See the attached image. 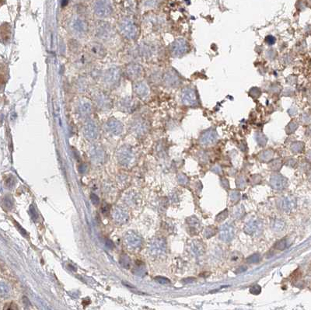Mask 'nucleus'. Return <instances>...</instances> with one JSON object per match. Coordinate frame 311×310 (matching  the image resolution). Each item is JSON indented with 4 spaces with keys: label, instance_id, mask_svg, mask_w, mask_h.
<instances>
[{
    "label": "nucleus",
    "instance_id": "f257e3e1",
    "mask_svg": "<svg viewBox=\"0 0 311 310\" xmlns=\"http://www.w3.org/2000/svg\"><path fill=\"white\" fill-rule=\"evenodd\" d=\"M121 33L125 37L130 40L135 39L138 35V27L135 22L129 18H124L119 22L118 25Z\"/></svg>",
    "mask_w": 311,
    "mask_h": 310
},
{
    "label": "nucleus",
    "instance_id": "f03ea898",
    "mask_svg": "<svg viewBox=\"0 0 311 310\" xmlns=\"http://www.w3.org/2000/svg\"><path fill=\"white\" fill-rule=\"evenodd\" d=\"M95 15L99 18H107L113 12L112 3L110 0H96L93 4Z\"/></svg>",
    "mask_w": 311,
    "mask_h": 310
},
{
    "label": "nucleus",
    "instance_id": "7ed1b4c3",
    "mask_svg": "<svg viewBox=\"0 0 311 310\" xmlns=\"http://www.w3.org/2000/svg\"><path fill=\"white\" fill-rule=\"evenodd\" d=\"M121 70L117 67H111L105 71L103 76V82L107 87H115L121 79Z\"/></svg>",
    "mask_w": 311,
    "mask_h": 310
},
{
    "label": "nucleus",
    "instance_id": "20e7f679",
    "mask_svg": "<svg viewBox=\"0 0 311 310\" xmlns=\"http://www.w3.org/2000/svg\"><path fill=\"white\" fill-rule=\"evenodd\" d=\"M69 28H70L72 33L79 37H84L88 31L87 22L80 17L73 18L70 21Z\"/></svg>",
    "mask_w": 311,
    "mask_h": 310
},
{
    "label": "nucleus",
    "instance_id": "39448f33",
    "mask_svg": "<svg viewBox=\"0 0 311 310\" xmlns=\"http://www.w3.org/2000/svg\"><path fill=\"white\" fill-rule=\"evenodd\" d=\"M95 35L101 41H108L112 38L114 35V29L109 23H100L96 27Z\"/></svg>",
    "mask_w": 311,
    "mask_h": 310
},
{
    "label": "nucleus",
    "instance_id": "423d86ee",
    "mask_svg": "<svg viewBox=\"0 0 311 310\" xmlns=\"http://www.w3.org/2000/svg\"><path fill=\"white\" fill-rule=\"evenodd\" d=\"M188 51V45L187 41L183 38H178L173 41L171 46V53L173 57L179 58L187 53Z\"/></svg>",
    "mask_w": 311,
    "mask_h": 310
},
{
    "label": "nucleus",
    "instance_id": "0eeeda50",
    "mask_svg": "<svg viewBox=\"0 0 311 310\" xmlns=\"http://www.w3.org/2000/svg\"><path fill=\"white\" fill-rule=\"evenodd\" d=\"M95 104L101 110H108L112 107V101L109 96L103 92H100L95 95Z\"/></svg>",
    "mask_w": 311,
    "mask_h": 310
},
{
    "label": "nucleus",
    "instance_id": "6e6552de",
    "mask_svg": "<svg viewBox=\"0 0 311 310\" xmlns=\"http://www.w3.org/2000/svg\"><path fill=\"white\" fill-rule=\"evenodd\" d=\"M77 115L80 118H87L92 113V104L88 99H80L76 106Z\"/></svg>",
    "mask_w": 311,
    "mask_h": 310
},
{
    "label": "nucleus",
    "instance_id": "1a4fd4ad",
    "mask_svg": "<svg viewBox=\"0 0 311 310\" xmlns=\"http://www.w3.org/2000/svg\"><path fill=\"white\" fill-rule=\"evenodd\" d=\"M181 100L183 104L187 106H195L198 104V101L194 89L191 87H185L181 93Z\"/></svg>",
    "mask_w": 311,
    "mask_h": 310
},
{
    "label": "nucleus",
    "instance_id": "9d476101",
    "mask_svg": "<svg viewBox=\"0 0 311 310\" xmlns=\"http://www.w3.org/2000/svg\"><path fill=\"white\" fill-rule=\"evenodd\" d=\"M83 133L87 138L89 140L96 139L99 134V130L96 122L93 120H88L83 127Z\"/></svg>",
    "mask_w": 311,
    "mask_h": 310
},
{
    "label": "nucleus",
    "instance_id": "9b49d317",
    "mask_svg": "<svg viewBox=\"0 0 311 310\" xmlns=\"http://www.w3.org/2000/svg\"><path fill=\"white\" fill-rule=\"evenodd\" d=\"M126 74L130 79L138 80L143 76V69L138 64H130L126 68Z\"/></svg>",
    "mask_w": 311,
    "mask_h": 310
},
{
    "label": "nucleus",
    "instance_id": "f8f14e48",
    "mask_svg": "<svg viewBox=\"0 0 311 310\" xmlns=\"http://www.w3.org/2000/svg\"><path fill=\"white\" fill-rule=\"evenodd\" d=\"M105 127L107 131L114 135H120L123 131V125L121 122L115 118H110L107 121Z\"/></svg>",
    "mask_w": 311,
    "mask_h": 310
},
{
    "label": "nucleus",
    "instance_id": "ddd939ff",
    "mask_svg": "<svg viewBox=\"0 0 311 310\" xmlns=\"http://www.w3.org/2000/svg\"><path fill=\"white\" fill-rule=\"evenodd\" d=\"M163 82L166 87L174 88L177 87L180 84V78L177 76V74L174 71L169 70L164 74L163 76Z\"/></svg>",
    "mask_w": 311,
    "mask_h": 310
},
{
    "label": "nucleus",
    "instance_id": "4468645a",
    "mask_svg": "<svg viewBox=\"0 0 311 310\" xmlns=\"http://www.w3.org/2000/svg\"><path fill=\"white\" fill-rule=\"evenodd\" d=\"M88 51L89 55L97 59H101L106 55V50L102 44L97 42L90 43L88 46Z\"/></svg>",
    "mask_w": 311,
    "mask_h": 310
},
{
    "label": "nucleus",
    "instance_id": "2eb2a0df",
    "mask_svg": "<svg viewBox=\"0 0 311 310\" xmlns=\"http://www.w3.org/2000/svg\"><path fill=\"white\" fill-rule=\"evenodd\" d=\"M117 107L124 112H132L136 107V102L132 98L125 97L117 103Z\"/></svg>",
    "mask_w": 311,
    "mask_h": 310
},
{
    "label": "nucleus",
    "instance_id": "dca6fc26",
    "mask_svg": "<svg viewBox=\"0 0 311 310\" xmlns=\"http://www.w3.org/2000/svg\"><path fill=\"white\" fill-rule=\"evenodd\" d=\"M133 89H134V92L136 96L142 97V98L147 97L149 93V89L147 84L143 81L135 82L133 86Z\"/></svg>",
    "mask_w": 311,
    "mask_h": 310
},
{
    "label": "nucleus",
    "instance_id": "f3484780",
    "mask_svg": "<svg viewBox=\"0 0 311 310\" xmlns=\"http://www.w3.org/2000/svg\"><path fill=\"white\" fill-rule=\"evenodd\" d=\"M234 235V229L230 224H226L222 226L219 231V237L223 241H230L233 239Z\"/></svg>",
    "mask_w": 311,
    "mask_h": 310
},
{
    "label": "nucleus",
    "instance_id": "a211bd4d",
    "mask_svg": "<svg viewBox=\"0 0 311 310\" xmlns=\"http://www.w3.org/2000/svg\"><path fill=\"white\" fill-rule=\"evenodd\" d=\"M217 137L218 135L216 131L213 129H209L202 134L200 138V142L202 145H211L216 141Z\"/></svg>",
    "mask_w": 311,
    "mask_h": 310
},
{
    "label": "nucleus",
    "instance_id": "6ab92c4d",
    "mask_svg": "<svg viewBox=\"0 0 311 310\" xmlns=\"http://www.w3.org/2000/svg\"><path fill=\"white\" fill-rule=\"evenodd\" d=\"M155 51L156 47L151 44H142L138 48L139 55L144 57H150L155 53Z\"/></svg>",
    "mask_w": 311,
    "mask_h": 310
},
{
    "label": "nucleus",
    "instance_id": "aec40b11",
    "mask_svg": "<svg viewBox=\"0 0 311 310\" xmlns=\"http://www.w3.org/2000/svg\"><path fill=\"white\" fill-rule=\"evenodd\" d=\"M132 129L135 131L136 133L143 134L148 129V125L147 122L142 118H138L136 119L132 124Z\"/></svg>",
    "mask_w": 311,
    "mask_h": 310
},
{
    "label": "nucleus",
    "instance_id": "412c9836",
    "mask_svg": "<svg viewBox=\"0 0 311 310\" xmlns=\"http://www.w3.org/2000/svg\"><path fill=\"white\" fill-rule=\"evenodd\" d=\"M118 157H119V159L121 161V163H127L129 161V159H131V152L130 150L128 149H122L121 150L120 153L118 154Z\"/></svg>",
    "mask_w": 311,
    "mask_h": 310
},
{
    "label": "nucleus",
    "instance_id": "4be33fe9",
    "mask_svg": "<svg viewBox=\"0 0 311 310\" xmlns=\"http://www.w3.org/2000/svg\"><path fill=\"white\" fill-rule=\"evenodd\" d=\"M258 225L256 221H250L249 223L247 224V226L245 227V232L249 234H252L258 229Z\"/></svg>",
    "mask_w": 311,
    "mask_h": 310
},
{
    "label": "nucleus",
    "instance_id": "5701e85b",
    "mask_svg": "<svg viewBox=\"0 0 311 310\" xmlns=\"http://www.w3.org/2000/svg\"><path fill=\"white\" fill-rule=\"evenodd\" d=\"M242 255L240 254V253L234 252L230 255V261L233 264H240V262L242 261Z\"/></svg>",
    "mask_w": 311,
    "mask_h": 310
},
{
    "label": "nucleus",
    "instance_id": "b1692460",
    "mask_svg": "<svg viewBox=\"0 0 311 310\" xmlns=\"http://www.w3.org/2000/svg\"><path fill=\"white\" fill-rule=\"evenodd\" d=\"M201 243H202V242H198V243L194 242L193 246H192V250L194 252V254L201 255L202 253V251L204 250V248L202 247Z\"/></svg>",
    "mask_w": 311,
    "mask_h": 310
},
{
    "label": "nucleus",
    "instance_id": "393cba45",
    "mask_svg": "<svg viewBox=\"0 0 311 310\" xmlns=\"http://www.w3.org/2000/svg\"><path fill=\"white\" fill-rule=\"evenodd\" d=\"M87 84L88 83H87V80H85V79H83V78L79 79L76 82L77 89H79L80 92H84L85 90L87 89V87H88Z\"/></svg>",
    "mask_w": 311,
    "mask_h": 310
},
{
    "label": "nucleus",
    "instance_id": "a878e982",
    "mask_svg": "<svg viewBox=\"0 0 311 310\" xmlns=\"http://www.w3.org/2000/svg\"><path fill=\"white\" fill-rule=\"evenodd\" d=\"M153 249H154L157 253H162L165 249L164 243L163 241H156L154 243V247L153 248Z\"/></svg>",
    "mask_w": 311,
    "mask_h": 310
},
{
    "label": "nucleus",
    "instance_id": "bb28decb",
    "mask_svg": "<svg viewBox=\"0 0 311 310\" xmlns=\"http://www.w3.org/2000/svg\"><path fill=\"white\" fill-rule=\"evenodd\" d=\"M120 263L121 264L123 265L126 268H128L130 266V259L126 255H123L122 257L120 258Z\"/></svg>",
    "mask_w": 311,
    "mask_h": 310
},
{
    "label": "nucleus",
    "instance_id": "cd10ccee",
    "mask_svg": "<svg viewBox=\"0 0 311 310\" xmlns=\"http://www.w3.org/2000/svg\"><path fill=\"white\" fill-rule=\"evenodd\" d=\"M128 243L130 244L131 246H134V247H137L138 244L140 243V240H139V238H138L137 236H129V240H128Z\"/></svg>",
    "mask_w": 311,
    "mask_h": 310
},
{
    "label": "nucleus",
    "instance_id": "c85d7f7f",
    "mask_svg": "<svg viewBox=\"0 0 311 310\" xmlns=\"http://www.w3.org/2000/svg\"><path fill=\"white\" fill-rule=\"evenodd\" d=\"M3 203H4V205L7 208H11L13 207V201H12V199L7 196L5 197L4 200H3Z\"/></svg>",
    "mask_w": 311,
    "mask_h": 310
},
{
    "label": "nucleus",
    "instance_id": "c756f323",
    "mask_svg": "<svg viewBox=\"0 0 311 310\" xmlns=\"http://www.w3.org/2000/svg\"><path fill=\"white\" fill-rule=\"evenodd\" d=\"M276 37L272 35L268 36V37L265 38V42L268 44H269V45H272V44H274L276 43Z\"/></svg>",
    "mask_w": 311,
    "mask_h": 310
},
{
    "label": "nucleus",
    "instance_id": "7c9ffc66",
    "mask_svg": "<svg viewBox=\"0 0 311 310\" xmlns=\"http://www.w3.org/2000/svg\"><path fill=\"white\" fill-rule=\"evenodd\" d=\"M30 211H31V217H32V219H33L34 221H36L37 219H38V213H37V211H36L35 208H34V207H33V205L31 206V208H30Z\"/></svg>",
    "mask_w": 311,
    "mask_h": 310
},
{
    "label": "nucleus",
    "instance_id": "2f4dec72",
    "mask_svg": "<svg viewBox=\"0 0 311 310\" xmlns=\"http://www.w3.org/2000/svg\"><path fill=\"white\" fill-rule=\"evenodd\" d=\"M14 178L13 176H10L8 178L7 181H5V184L8 186V187H12L14 185Z\"/></svg>",
    "mask_w": 311,
    "mask_h": 310
},
{
    "label": "nucleus",
    "instance_id": "473e14b6",
    "mask_svg": "<svg viewBox=\"0 0 311 310\" xmlns=\"http://www.w3.org/2000/svg\"><path fill=\"white\" fill-rule=\"evenodd\" d=\"M156 281H158L159 283H160V284H167V283L170 282V281L167 278H165V277H156Z\"/></svg>",
    "mask_w": 311,
    "mask_h": 310
},
{
    "label": "nucleus",
    "instance_id": "72a5a7b5",
    "mask_svg": "<svg viewBox=\"0 0 311 310\" xmlns=\"http://www.w3.org/2000/svg\"><path fill=\"white\" fill-rule=\"evenodd\" d=\"M90 198H91V201H92L93 204H99V198H98L96 194L92 193V194L90 195Z\"/></svg>",
    "mask_w": 311,
    "mask_h": 310
},
{
    "label": "nucleus",
    "instance_id": "f704fd0d",
    "mask_svg": "<svg viewBox=\"0 0 311 310\" xmlns=\"http://www.w3.org/2000/svg\"><path fill=\"white\" fill-rule=\"evenodd\" d=\"M250 291L254 294H258L261 292V288L258 285H254L250 288Z\"/></svg>",
    "mask_w": 311,
    "mask_h": 310
},
{
    "label": "nucleus",
    "instance_id": "c9c22d12",
    "mask_svg": "<svg viewBox=\"0 0 311 310\" xmlns=\"http://www.w3.org/2000/svg\"><path fill=\"white\" fill-rule=\"evenodd\" d=\"M16 227H17L18 229H19V231L21 233L23 234L24 236H27V232L25 231V229H23V228L21 227V226H20V225H19L18 223H16Z\"/></svg>",
    "mask_w": 311,
    "mask_h": 310
},
{
    "label": "nucleus",
    "instance_id": "e433bc0d",
    "mask_svg": "<svg viewBox=\"0 0 311 310\" xmlns=\"http://www.w3.org/2000/svg\"><path fill=\"white\" fill-rule=\"evenodd\" d=\"M258 260H259V257H258V255L255 254L248 259V262H250V263H254V262L258 261Z\"/></svg>",
    "mask_w": 311,
    "mask_h": 310
},
{
    "label": "nucleus",
    "instance_id": "4c0bfd02",
    "mask_svg": "<svg viewBox=\"0 0 311 310\" xmlns=\"http://www.w3.org/2000/svg\"><path fill=\"white\" fill-rule=\"evenodd\" d=\"M110 205H108V204H107V205H104L102 207L103 213H104V214L108 213V212L110 211Z\"/></svg>",
    "mask_w": 311,
    "mask_h": 310
},
{
    "label": "nucleus",
    "instance_id": "58836bf2",
    "mask_svg": "<svg viewBox=\"0 0 311 310\" xmlns=\"http://www.w3.org/2000/svg\"><path fill=\"white\" fill-rule=\"evenodd\" d=\"M264 138H265V136L263 135H261V134H260V135H258V138H257V139H258V142L259 143H261V144L263 145V142H266V141H264Z\"/></svg>",
    "mask_w": 311,
    "mask_h": 310
},
{
    "label": "nucleus",
    "instance_id": "ea45409f",
    "mask_svg": "<svg viewBox=\"0 0 311 310\" xmlns=\"http://www.w3.org/2000/svg\"><path fill=\"white\" fill-rule=\"evenodd\" d=\"M106 246H107L109 249H112V248H114V247H115L112 241H110V240H107V241L106 242Z\"/></svg>",
    "mask_w": 311,
    "mask_h": 310
},
{
    "label": "nucleus",
    "instance_id": "a19ab883",
    "mask_svg": "<svg viewBox=\"0 0 311 310\" xmlns=\"http://www.w3.org/2000/svg\"><path fill=\"white\" fill-rule=\"evenodd\" d=\"M68 3H69V0H61V5L65 6L68 4Z\"/></svg>",
    "mask_w": 311,
    "mask_h": 310
}]
</instances>
